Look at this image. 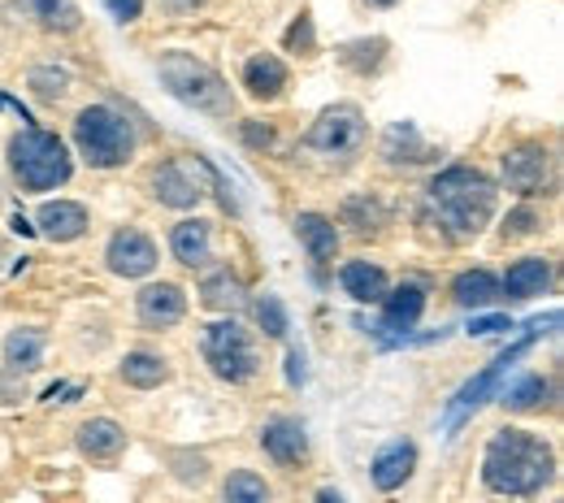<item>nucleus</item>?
I'll return each mask as SVG.
<instances>
[{
  "instance_id": "obj_1",
  "label": "nucleus",
  "mask_w": 564,
  "mask_h": 503,
  "mask_svg": "<svg viewBox=\"0 0 564 503\" xmlns=\"http://www.w3.org/2000/svg\"><path fill=\"white\" fill-rule=\"evenodd\" d=\"M556 478L552 447L530 430H499L482 456V482L495 495H539Z\"/></svg>"
},
{
  "instance_id": "obj_2",
  "label": "nucleus",
  "mask_w": 564,
  "mask_h": 503,
  "mask_svg": "<svg viewBox=\"0 0 564 503\" xmlns=\"http://www.w3.org/2000/svg\"><path fill=\"white\" fill-rule=\"evenodd\" d=\"M430 214L447 226L452 239H474L495 217V183L482 170L452 165L430 183Z\"/></svg>"
},
{
  "instance_id": "obj_3",
  "label": "nucleus",
  "mask_w": 564,
  "mask_h": 503,
  "mask_svg": "<svg viewBox=\"0 0 564 503\" xmlns=\"http://www.w3.org/2000/svg\"><path fill=\"white\" fill-rule=\"evenodd\" d=\"M552 326H561V313L534 317V321L525 326V335H521V339H517V343H512L508 352H499V357H495L491 364H487V369L478 373V378H469V382H465V386L456 391V400L447 404V417H443V434H447V438H452V434L460 430V426H465V422H469V417H474V413H478V408H482V404L491 400L495 391L503 386V378L512 373V364L525 357V352H530V348H534V343H539V339H543V335H547Z\"/></svg>"
},
{
  "instance_id": "obj_4",
  "label": "nucleus",
  "mask_w": 564,
  "mask_h": 503,
  "mask_svg": "<svg viewBox=\"0 0 564 503\" xmlns=\"http://www.w3.org/2000/svg\"><path fill=\"white\" fill-rule=\"evenodd\" d=\"M156 74H161V83L170 87V96L183 100L187 109L209 113V118H230L235 96H230L226 78L213 70V66L187 57V53H165V57L156 62Z\"/></svg>"
},
{
  "instance_id": "obj_5",
  "label": "nucleus",
  "mask_w": 564,
  "mask_h": 503,
  "mask_svg": "<svg viewBox=\"0 0 564 503\" xmlns=\"http://www.w3.org/2000/svg\"><path fill=\"white\" fill-rule=\"evenodd\" d=\"M74 144H78V156L91 170H113V165H127L131 161V152H135V127L118 109H109V105H87L74 118Z\"/></svg>"
},
{
  "instance_id": "obj_6",
  "label": "nucleus",
  "mask_w": 564,
  "mask_h": 503,
  "mask_svg": "<svg viewBox=\"0 0 564 503\" xmlns=\"http://www.w3.org/2000/svg\"><path fill=\"white\" fill-rule=\"evenodd\" d=\"M9 165L18 174V183L26 192H53L70 178V156H66V144L40 127H26L9 140Z\"/></svg>"
},
{
  "instance_id": "obj_7",
  "label": "nucleus",
  "mask_w": 564,
  "mask_h": 503,
  "mask_svg": "<svg viewBox=\"0 0 564 503\" xmlns=\"http://www.w3.org/2000/svg\"><path fill=\"white\" fill-rule=\"evenodd\" d=\"M205 360H209V369L221 378V382H252L257 378V369H261V360H257V348H252V339H248V330L230 317V321H213L209 330H205Z\"/></svg>"
},
{
  "instance_id": "obj_8",
  "label": "nucleus",
  "mask_w": 564,
  "mask_h": 503,
  "mask_svg": "<svg viewBox=\"0 0 564 503\" xmlns=\"http://www.w3.org/2000/svg\"><path fill=\"white\" fill-rule=\"evenodd\" d=\"M217 170H213L205 156H174L165 161L156 174H152V187H156V200L170 205V209H196L209 187H217Z\"/></svg>"
},
{
  "instance_id": "obj_9",
  "label": "nucleus",
  "mask_w": 564,
  "mask_h": 503,
  "mask_svg": "<svg viewBox=\"0 0 564 503\" xmlns=\"http://www.w3.org/2000/svg\"><path fill=\"white\" fill-rule=\"evenodd\" d=\"M360 140H365V113H360L356 105H335V109H326V113L313 122V131L304 135V144L313 147V152H326V156L356 152Z\"/></svg>"
},
{
  "instance_id": "obj_10",
  "label": "nucleus",
  "mask_w": 564,
  "mask_h": 503,
  "mask_svg": "<svg viewBox=\"0 0 564 503\" xmlns=\"http://www.w3.org/2000/svg\"><path fill=\"white\" fill-rule=\"evenodd\" d=\"M503 183L517 196H543V187L552 183V152L543 144H521L503 152Z\"/></svg>"
},
{
  "instance_id": "obj_11",
  "label": "nucleus",
  "mask_w": 564,
  "mask_h": 503,
  "mask_svg": "<svg viewBox=\"0 0 564 503\" xmlns=\"http://www.w3.org/2000/svg\"><path fill=\"white\" fill-rule=\"evenodd\" d=\"M105 261H109V270H113L118 278H143V274H152V265H156V243H152L143 230H118V234L109 239Z\"/></svg>"
},
{
  "instance_id": "obj_12",
  "label": "nucleus",
  "mask_w": 564,
  "mask_h": 503,
  "mask_svg": "<svg viewBox=\"0 0 564 503\" xmlns=\"http://www.w3.org/2000/svg\"><path fill=\"white\" fill-rule=\"evenodd\" d=\"M261 447L270 451V460H279L282 469H295L308 460V434L295 417H274L261 426Z\"/></svg>"
},
{
  "instance_id": "obj_13",
  "label": "nucleus",
  "mask_w": 564,
  "mask_h": 503,
  "mask_svg": "<svg viewBox=\"0 0 564 503\" xmlns=\"http://www.w3.org/2000/svg\"><path fill=\"white\" fill-rule=\"evenodd\" d=\"M378 304H382V321H378V330H382V335H409V330L422 321L425 291L417 287V283H404L400 291H387Z\"/></svg>"
},
{
  "instance_id": "obj_14",
  "label": "nucleus",
  "mask_w": 564,
  "mask_h": 503,
  "mask_svg": "<svg viewBox=\"0 0 564 503\" xmlns=\"http://www.w3.org/2000/svg\"><path fill=\"white\" fill-rule=\"evenodd\" d=\"M183 313H187V295L174 283H152L140 291V321L148 330H170L183 321Z\"/></svg>"
},
{
  "instance_id": "obj_15",
  "label": "nucleus",
  "mask_w": 564,
  "mask_h": 503,
  "mask_svg": "<svg viewBox=\"0 0 564 503\" xmlns=\"http://www.w3.org/2000/svg\"><path fill=\"white\" fill-rule=\"evenodd\" d=\"M413 464H417V447L409 438H395L387 442L378 456H373V486L378 491H395L413 478Z\"/></svg>"
},
{
  "instance_id": "obj_16",
  "label": "nucleus",
  "mask_w": 564,
  "mask_h": 503,
  "mask_svg": "<svg viewBox=\"0 0 564 503\" xmlns=\"http://www.w3.org/2000/svg\"><path fill=\"white\" fill-rule=\"evenodd\" d=\"M170 248H174V256H178L187 270L209 265L213 261V226L209 221H200V217L178 221V226H174V234H170Z\"/></svg>"
},
{
  "instance_id": "obj_17",
  "label": "nucleus",
  "mask_w": 564,
  "mask_h": 503,
  "mask_svg": "<svg viewBox=\"0 0 564 503\" xmlns=\"http://www.w3.org/2000/svg\"><path fill=\"white\" fill-rule=\"evenodd\" d=\"M552 283V261H543V256H525V261H517L508 274H503V283L499 291L508 295V299H534V295H543Z\"/></svg>"
},
{
  "instance_id": "obj_18",
  "label": "nucleus",
  "mask_w": 564,
  "mask_h": 503,
  "mask_svg": "<svg viewBox=\"0 0 564 503\" xmlns=\"http://www.w3.org/2000/svg\"><path fill=\"white\" fill-rule=\"evenodd\" d=\"M295 234H300L304 252H308L317 265L335 261V252H339V230H335V221H330V217L300 214V217H295Z\"/></svg>"
},
{
  "instance_id": "obj_19",
  "label": "nucleus",
  "mask_w": 564,
  "mask_h": 503,
  "mask_svg": "<svg viewBox=\"0 0 564 503\" xmlns=\"http://www.w3.org/2000/svg\"><path fill=\"white\" fill-rule=\"evenodd\" d=\"M122 447H127V430L109 417H96V422L78 426V451L91 456V460H113Z\"/></svg>"
},
{
  "instance_id": "obj_20",
  "label": "nucleus",
  "mask_w": 564,
  "mask_h": 503,
  "mask_svg": "<svg viewBox=\"0 0 564 503\" xmlns=\"http://www.w3.org/2000/svg\"><path fill=\"white\" fill-rule=\"evenodd\" d=\"M40 226H44V234L53 243H70V239H78L87 230V209L74 205V200H48L40 209Z\"/></svg>"
},
{
  "instance_id": "obj_21",
  "label": "nucleus",
  "mask_w": 564,
  "mask_h": 503,
  "mask_svg": "<svg viewBox=\"0 0 564 503\" xmlns=\"http://www.w3.org/2000/svg\"><path fill=\"white\" fill-rule=\"evenodd\" d=\"M547 395H552V382H547L543 373H521V378H512V382L499 391V404H503L508 413H534V408H543Z\"/></svg>"
},
{
  "instance_id": "obj_22",
  "label": "nucleus",
  "mask_w": 564,
  "mask_h": 503,
  "mask_svg": "<svg viewBox=\"0 0 564 503\" xmlns=\"http://www.w3.org/2000/svg\"><path fill=\"white\" fill-rule=\"evenodd\" d=\"M452 295H456L460 308H491V304L503 299L499 278H495L491 270H465V274L452 283Z\"/></svg>"
},
{
  "instance_id": "obj_23",
  "label": "nucleus",
  "mask_w": 564,
  "mask_h": 503,
  "mask_svg": "<svg viewBox=\"0 0 564 503\" xmlns=\"http://www.w3.org/2000/svg\"><path fill=\"white\" fill-rule=\"evenodd\" d=\"M339 283H344V291L352 295L356 304H378L387 295V274L378 265H369V261H348L339 270Z\"/></svg>"
},
{
  "instance_id": "obj_24",
  "label": "nucleus",
  "mask_w": 564,
  "mask_h": 503,
  "mask_svg": "<svg viewBox=\"0 0 564 503\" xmlns=\"http://www.w3.org/2000/svg\"><path fill=\"white\" fill-rule=\"evenodd\" d=\"M243 87H248L257 100H274L282 87H286V66H282L279 57L261 53V57H252V62L243 66Z\"/></svg>"
},
{
  "instance_id": "obj_25",
  "label": "nucleus",
  "mask_w": 564,
  "mask_h": 503,
  "mask_svg": "<svg viewBox=\"0 0 564 503\" xmlns=\"http://www.w3.org/2000/svg\"><path fill=\"white\" fill-rule=\"evenodd\" d=\"M18 13L35 18L44 31H74L78 26V4L74 0H18Z\"/></svg>"
},
{
  "instance_id": "obj_26",
  "label": "nucleus",
  "mask_w": 564,
  "mask_h": 503,
  "mask_svg": "<svg viewBox=\"0 0 564 503\" xmlns=\"http://www.w3.org/2000/svg\"><path fill=\"white\" fill-rule=\"evenodd\" d=\"M4 364L13 373H31L44 364V335L40 330H13L4 339Z\"/></svg>"
},
{
  "instance_id": "obj_27",
  "label": "nucleus",
  "mask_w": 564,
  "mask_h": 503,
  "mask_svg": "<svg viewBox=\"0 0 564 503\" xmlns=\"http://www.w3.org/2000/svg\"><path fill=\"white\" fill-rule=\"evenodd\" d=\"M200 304L213 308V313H235L243 304V283L230 274V270H213L200 287Z\"/></svg>"
},
{
  "instance_id": "obj_28",
  "label": "nucleus",
  "mask_w": 564,
  "mask_h": 503,
  "mask_svg": "<svg viewBox=\"0 0 564 503\" xmlns=\"http://www.w3.org/2000/svg\"><path fill=\"white\" fill-rule=\"evenodd\" d=\"M382 156L387 161H425L430 156V147L425 140L417 135V127L413 122H395V127H387V135H382Z\"/></svg>"
},
{
  "instance_id": "obj_29",
  "label": "nucleus",
  "mask_w": 564,
  "mask_h": 503,
  "mask_svg": "<svg viewBox=\"0 0 564 503\" xmlns=\"http://www.w3.org/2000/svg\"><path fill=\"white\" fill-rule=\"evenodd\" d=\"M122 378H127L131 386L148 391V386H161V382L170 378V364L161 357H152V352H131V357L122 360Z\"/></svg>"
},
{
  "instance_id": "obj_30",
  "label": "nucleus",
  "mask_w": 564,
  "mask_h": 503,
  "mask_svg": "<svg viewBox=\"0 0 564 503\" xmlns=\"http://www.w3.org/2000/svg\"><path fill=\"white\" fill-rule=\"evenodd\" d=\"M221 495L230 503H265L270 500V486H265L257 473H235V478L221 486Z\"/></svg>"
},
{
  "instance_id": "obj_31",
  "label": "nucleus",
  "mask_w": 564,
  "mask_h": 503,
  "mask_svg": "<svg viewBox=\"0 0 564 503\" xmlns=\"http://www.w3.org/2000/svg\"><path fill=\"white\" fill-rule=\"evenodd\" d=\"M66 83H70V74L57 70V66H35V70H31V87H35V96H44V100L66 96Z\"/></svg>"
},
{
  "instance_id": "obj_32",
  "label": "nucleus",
  "mask_w": 564,
  "mask_h": 503,
  "mask_svg": "<svg viewBox=\"0 0 564 503\" xmlns=\"http://www.w3.org/2000/svg\"><path fill=\"white\" fill-rule=\"evenodd\" d=\"M257 321H261V330H265L270 339H282V335H286V308H282L279 295L257 299Z\"/></svg>"
},
{
  "instance_id": "obj_33",
  "label": "nucleus",
  "mask_w": 564,
  "mask_h": 503,
  "mask_svg": "<svg viewBox=\"0 0 564 503\" xmlns=\"http://www.w3.org/2000/svg\"><path fill=\"white\" fill-rule=\"evenodd\" d=\"M543 226V217L534 214V209H517V214H508V221H503V234L508 239H521V234H534Z\"/></svg>"
},
{
  "instance_id": "obj_34",
  "label": "nucleus",
  "mask_w": 564,
  "mask_h": 503,
  "mask_svg": "<svg viewBox=\"0 0 564 503\" xmlns=\"http://www.w3.org/2000/svg\"><path fill=\"white\" fill-rule=\"evenodd\" d=\"M286 48H313V22L300 18L291 31H286Z\"/></svg>"
},
{
  "instance_id": "obj_35",
  "label": "nucleus",
  "mask_w": 564,
  "mask_h": 503,
  "mask_svg": "<svg viewBox=\"0 0 564 503\" xmlns=\"http://www.w3.org/2000/svg\"><path fill=\"white\" fill-rule=\"evenodd\" d=\"M105 9H109L118 22H135L143 9V0H105Z\"/></svg>"
},
{
  "instance_id": "obj_36",
  "label": "nucleus",
  "mask_w": 564,
  "mask_h": 503,
  "mask_svg": "<svg viewBox=\"0 0 564 503\" xmlns=\"http://www.w3.org/2000/svg\"><path fill=\"white\" fill-rule=\"evenodd\" d=\"M499 330H512L508 317H474L469 321V335H499Z\"/></svg>"
},
{
  "instance_id": "obj_37",
  "label": "nucleus",
  "mask_w": 564,
  "mask_h": 503,
  "mask_svg": "<svg viewBox=\"0 0 564 503\" xmlns=\"http://www.w3.org/2000/svg\"><path fill=\"white\" fill-rule=\"evenodd\" d=\"M286 378H291V386H300V382H304V357H300V352H291V357H286Z\"/></svg>"
},
{
  "instance_id": "obj_38",
  "label": "nucleus",
  "mask_w": 564,
  "mask_h": 503,
  "mask_svg": "<svg viewBox=\"0 0 564 503\" xmlns=\"http://www.w3.org/2000/svg\"><path fill=\"white\" fill-rule=\"evenodd\" d=\"M243 140H248V144H270V131H261V127H243Z\"/></svg>"
},
{
  "instance_id": "obj_39",
  "label": "nucleus",
  "mask_w": 564,
  "mask_h": 503,
  "mask_svg": "<svg viewBox=\"0 0 564 503\" xmlns=\"http://www.w3.org/2000/svg\"><path fill=\"white\" fill-rule=\"evenodd\" d=\"M0 109H13V113H18V118H22V122H31V113H26V109H22V105H18V100H9V96H0Z\"/></svg>"
},
{
  "instance_id": "obj_40",
  "label": "nucleus",
  "mask_w": 564,
  "mask_h": 503,
  "mask_svg": "<svg viewBox=\"0 0 564 503\" xmlns=\"http://www.w3.org/2000/svg\"><path fill=\"white\" fill-rule=\"evenodd\" d=\"M174 13H187V9H196V4H205V0H165Z\"/></svg>"
},
{
  "instance_id": "obj_41",
  "label": "nucleus",
  "mask_w": 564,
  "mask_h": 503,
  "mask_svg": "<svg viewBox=\"0 0 564 503\" xmlns=\"http://www.w3.org/2000/svg\"><path fill=\"white\" fill-rule=\"evenodd\" d=\"M13 230H18V234H35V226H31L22 214H13Z\"/></svg>"
},
{
  "instance_id": "obj_42",
  "label": "nucleus",
  "mask_w": 564,
  "mask_h": 503,
  "mask_svg": "<svg viewBox=\"0 0 564 503\" xmlns=\"http://www.w3.org/2000/svg\"><path fill=\"white\" fill-rule=\"evenodd\" d=\"M365 4H373V9H391L395 0H365Z\"/></svg>"
}]
</instances>
